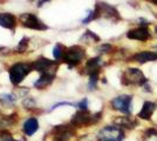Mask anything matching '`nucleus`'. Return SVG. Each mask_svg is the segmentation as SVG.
Listing matches in <instances>:
<instances>
[{
    "label": "nucleus",
    "instance_id": "nucleus-1",
    "mask_svg": "<svg viewBox=\"0 0 157 141\" xmlns=\"http://www.w3.org/2000/svg\"><path fill=\"white\" fill-rule=\"evenodd\" d=\"M31 71H32V64H25V62L14 64L10 69V78L12 84L19 85Z\"/></svg>",
    "mask_w": 157,
    "mask_h": 141
},
{
    "label": "nucleus",
    "instance_id": "nucleus-2",
    "mask_svg": "<svg viewBox=\"0 0 157 141\" xmlns=\"http://www.w3.org/2000/svg\"><path fill=\"white\" fill-rule=\"evenodd\" d=\"M100 120H101V113L90 114L88 111H78V113H75L74 116L72 118L71 123H72L73 126H75V127H80V126L96 123Z\"/></svg>",
    "mask_w": 157,
    "mask_h": 141
},
{
    "label": "nucleus",
    "instance_id": "nucleus-3",
    "mask_svg": "<svg viewBox=\"0 0 157 141\" xmlns=\"http://www.w3.org/2000/svg\"><path fill=\"white\" fill-rule=\"evenodd\" d=\"M98 141H122L124 133L117 126H105L98 132Z\"/></svg>",
    "mask_w": 157,
    "mask_h": 141
},
{
    "label": "nucleus",
    "instance_id": "nucleus-4",
    "mask_svg": "<svg viewBox=\"0 0 157 141\" xmlns=\"http://www.w3.org/2000/svg\"><path fill=\"white\" fill-rule=\"evenodd\" d=\"M122 82L124 85H134V86H141L147 82V79L138 68H128L122 75Z\"/></svg>",
    "mask_w": 157,
    "mask_h": 141
},
{
    "label": "nucleus",
    "instance_id": "nucleus-5",
    "mask_svg": "<svg viewBox=\"0 0 157 141\" xmlns=\"http://www.w3.org/2000/svg\"><path fill=\"white\" fill-rule=\"evenodd\" d=\"M83 58H85V49L81 48L80 46H73L68 49H66L62 60L68 64L69 68H72L75 65H78Z\"/></svg>",
    "mask_w": 157,
    "mask_h": 141
},
{
    "label": "nucleus",
    "instance_id": "nucleus-6",
    "mask_svg": "<svg viewBox=\"0 0 157 141\" xmlns=\"http://www.w3.org/2000/svg\"><path fill=\"white\" fill-rule=\"evenodd\" d=\"M131 101L132 96L131 95H118L111 100V106L114 109L120 111L124 114H130L131 113Z\"/></svg>",
    "mask_w": 157,
    "mask_h": 141
},
{
    "label": "nucleus",
    "instance_id": "nucleus-7",
    "mask_svg": "<svg viewBox=\"0 0 157 141\" xmlns=\"http://www.w3.org/2000/svg\"><path fill=\"white\" fill-rule=\"evenodd\" d=\"M94 13H95V19L96 18H107V19L120 18L116 8L108 5V4H105V2H98L95 10H94Z\"/></svg>",
    "mask_w": 157,
    "mask_h": 141
},
{
    "label": "nucleus",
    "instance_id": "nucleus-8",
    "mask_svg": "<svg viewBox=\"0 0 157 141\" xmlns=\"http://www.w3.org/2000/svg\"><path fill=\"white\" fill-rule=\"evenodd\" d=\"M20 20L22 22L24 26L27 28H32V29H36V31H44L47 29V26L41 20L38 19V17L35 14L32 13H25L20 17Z\"/></svg>",
    "mask_w": 157,
    "mask_h": 141
},
{
    "label": "nucleus",
    "instance_id": "nucleus-9",
    "mask_svg": "<svg viewBox=\"0 0 157 141\" xmlns=\"http://www.w3.org/2000/svg\"><path fill=\"white\" fill-rule=\"evenodd\" d=\"M58 68V62L51 61L45 58H40L36 61H34L32 64V69L38 71L40 73H45V72H56Z\"/></svg>",
    "mask_w": 157,
    "mask_h": 141
},
{
    "label": "nucleus",
    "instance_id": "nucleus-10",
    "mask_svg": "<svg viewBox=\"0 0 157 141\" xmlns=\"http://www.w3.org/2000/svg\"><path fill=\"white\" fill-rule=\"evenodd\" d=\"M127 37L131 39V40H138V41H147L149 38H150V32L147 27H137V28H134V29H130L128 33H127Z\"/></svg>",
    "mask_w": 157,
    "mask_h": 141
},
{
    "label": "nucleus",
    "instance_id": "nucleus-11",
    "mask_svg": "<svg viewBox=\"0 0 157 141\" xmlns=\"http://www.w3.org/2000/svg\"><path fill=\"white\" fill-rule=\"evenodd\" d=\"M134 61L140 62V64H144V62H149V61L157 60V52H151V51H142L136 53L132 58Z\"/></svg>",
    "mask_w": 157,
    "mask_h": 141
},
{
    "label": "nucleus",
    "instance_id": "nucleus-12",
    "mask_svg": "<svg viewBox=\"0 0 157 141\" xmlns=\"http://www.w3.org/2000/svg\"><path fill=\"white\" fill-rule=\"evenodd\" d=\"M156 109V105L151 101H145L142 106V109L141 112L138 113V118L140 119H143V120H150L151 115L154 114Z\"/></svg>",
    "mask_w": 157,
    "mask_h": 141
},
{
    "label": "nucleus",
    "instance_id": "nucleus-13",
    "mask_svg": "<svg viewBox=\"0 0 157 141\" xmlns=\"http://www.w3.org/2000/svg\"><path fill=\"white\" fill-rule=\"evenodd\" d=\"M55 78V72H45L41 73V76L39 78V80L34 82V86L36 88H45L47 87L49 84H52V81Z\"/></svg>",
    "mask_w": 157,
    "mask_h": 141
},
{
    "label": "nucleus",
    "instance_id": "nucleus-14",
    "mask_svg": "<svg viewBox=\"0 0 157 141\" xmlns=\"http://www.w3.org/2000/svg\"><path fill=\"white\" fill-rule=\"evenodd\" d=\"M102 65H103V62L101 60V58L96 57V58H93V59L87 61L85 71L88 73V75L92 73H98V71H100V68L102 67Z\"/></svg>",
    "mask_w": 157,
    "mask_h": 141
},
{
    "label": "nucleus",
    "instance_id": "nucleus-15",
    "mask_svg": "<svg viewBox=\"0 0 157 141\" xmlns=\"http://www.w3.org/2000/svg\"><path fill=\"white\" fill-rule=\"evenodd\" d=\"M38 128H39V122L35 118H29L24 123V132L28 136H32L38 131Z\"/></svg>",
    "mask_w": 157,
    "mask_h": 141
},
{
    "label": "nucleus",
    "instance_id": "nucleus-16",
    "mask_svg": "<svg viewBox=\"0 0 157 141\" xmlns=\"http://www.w3.org/2000/svg\"><path fill=\"white\" fill-rule=\"evenodd\" d=\"M0 26L13 29L15 27V18L10 13H0Z\"/></svg>",
    "mask_w": 157,
    "mask_h": 141
},
{
    "label": "nucleus",
    "instance_id": "nucleus-17",
    "mask_svg": "<svg viewBox=\"0 0 157 141\" xmlns=\"http://www.w3.org/2000/svg\"><path fill=\"white\" fill-rule=\"evenodd\" d=\"M114 122L117 125L118 127H124L129 128V129H132L137 125V121L134 120L132 118H129V116H118L114 120Z\"/></svg>",
    "mask_w": 157,
    "mask_h": 141
},
{
    "label": "nucleus",
    "instance_id": "nucleus-18",
    "mask_svg": "<svg viewBox=\"0 0 157 141\" xmlns=\"http://www.w3.org/2000/svg\"><path fill=\"white\" fill-rule=\"evenodd\" d=\"M65 52L66 49L63 48V46L58 44L56 46L54 47V49H53V55H54V58L56 60H62L63 59V55H65Z\"/></svg>",
    "mask_w": 157,
    "mask_h": 141
},
{
    "label": "nucleus",
    "instance_id": "nucleus-19",
    "mask_svg": "<svg viewBox=\"0 0 157 141\" xmlns=\"http://www.w3.org/2000/svg\"><path fill=\"white\" fill-rule=\"evenodd\" d=\"M145 141H157V129L156 128H149L144 133Z\"/></svg>",
    "mask_w": 157,
    "mask_h": 141
},
{
    "label": "nucleus",
    "instance_id": "nucleus-20",
    "mask_svg": "<svg viewBox=\"0 0 157 141\" xmlns=\"http://www.w3.org/2000/svg\"><path fill=\"white\" fill-rule=\"evenodd\" d=\"M98 81V73H92L89 74V82H88V86L90 89H94L96 87Z\"/></svg>",
    "mask_w": 157,
    "mask_h": 141
},
{
    "label": "nucleus",
    "instance_id": "nucleus-21",
    "mask_svg": "<svg viewBox=\"0 0 157 141\" xmlns=\"http://www.w3.org/2000/svg\"><path fill=\"white\" fill-rule=\"evenodd\" d=\"M82 40H87V41H98L100 38L95 33H93L92 31H87L85 33V35L82 37Z\"/></svg>",
    "mask_w": 157,
    "mask_h": 141
},
{
    "label": "nucleus",
    "instance_id": "nucleus-22",
    "mask_svg": "<svg viewBox=\"0 0 157 141\" xmlns=\"http://www.w3.org/2000/svg\"><path fill=\"white\" fill-rule=\"evenodd\" d=\"M0 100L2 101V102H5V104H13L14 101H15V96L11 93L2 94V95H0Z\"/></svg>",
    "mask_w": 157,
    "mask_h": 141
},
{
    "label": "nucleus",
    "instance_id": "nucleus-23",
    "mask_svg": "<svg viewBox=\"0 0 157 141\" xmlns=\"http://www.w3.org/2000/svg\"><path fill=\"white\" fill-rule=\"evenodd\" d=\"M27 46H28V38H24V39L19 42V45L17 47V51H18L19 53H22V52H25L27 49Z\"/></svg>",
    "mask_w": 157,
    "mask_h": 141
},
{
    "label": "nucleus",
    "instance_id": "nucleus-24",
    "mask_svg": "<svg viewBox=\"0 0 157 141\" xmlns=\"http://www.w3.org/2000/svg\"><path fill=\"white\" fill-rule=\"evenodd\" d=\"M0 141H15L13 139V136L10 134L8 132L4 131L1 134H0Z\"/></svg>",
    "mask_w": 157,
    "mask_h": 141
},
{
    "label": "nucleus",
    "instance_id": "nucleus-25",
    "mask_svg": "<svg viewBox=\"0 0 157 141\" xmlns=\"http://www.w3.org/2000/svg\"><path fill=\"white\" fill-rule=\"evenodd\" d=\"M78 111H88V99H82L78 104Z\"/></svg>",
    "mask_w": 157,
    "mask_h": 141
},
{
    "label": "nucleus",
    "instance_id": "nucleus-26",
    "mask_svg": "<svg viewBox=\"0 0 157 141\" xmlns=\"http://www.w3.org/2000/svg\"><path fill=\"white\" fill-rule=\"evenodd\" d=\"M78 141H98V136H94V135H83L81 136Z\"/></svg>",
    "mask_w": 157,
    "mask_h": 141
},
{
    "label": "nucleus",
    "instance_id": "nucleus-27",
    "mask_svg": "<svg viewBox=\"0 0 157 141\" xmlns=\"http://www.w3.org/2000/svg\"><path fill=\"white\" fill-rule=\"evenodd\" d=\"M111 46L110 45H107V44H105V45H101V46L98 48V51L100 52V53H108L109 51H110Z\"/></svg>",
    "mask_w": 157,
    "mask_h": 141
},
{
    "label": "nucleus",
    "instance_id": "nucleus-28",
    "mask_svg": "<svg viewBox=\"0 0 157 141\" xmlns=\"http://www.w3.org/2000/svg\"><path fill=\"white\" fill-rule=\"evenodd\" d=\"M95 19V13H94V11H90L89 13H88V15H87V18L86 19H83V24H88V22H90L92 20H94Z\"/></svg>",
    "mask_w": 157,
    "mask_h": 141
},
{
    "label": "nucleus",
    "instance_id": "nucleus-29",
    "mask_svg": "<svg viewBox=\"0 0 157 141\" xmlns=\"http://www.w3.org/2000/svg\"><path fill=\"white\" fill-rule=\"evenodd\" d=\"M34 105H35V102L33 99H26V100L24 101V106L26 108H32L34 107Z\"/></svg>",
    "mask_w": 157,
    "mask_h": 141
},
{
    "label": "nucleus",
    "instance_id": "nucleus-30",
    "mask_svg": "<svg viewBox=\"0 0 157 141\" xmlns=\"http://www.w3.org/2000/svg\"><path fill=\"white\" fill-rule=\"evenodd\" d=\"M60 106H73V104H71V102H59V104H56L55 106H53V108H51V109H55L56 107H60Z\"/></svg>",
    "mask_w": 157,
    "mask_h": 141
},
{
    "label": "nucleus",
    "instance_id": "nucleus-31",
    "mask_svg": "<svg viewBox=\"0 0 157 141\" xmlns=\"http://www.w3.org/2000/svg\"><path fill=\"white\" fill-rule=\"evenodd\" d=\"M47 1H49V0H38V1H36V6L41 7L45 2H47Z\"/></svg>",
    "mask_w": 157,
    "mask_h": 141
},
{
    "label": "nucleus",
    "instance_id": "nucleus-32",
    "mask_svg": "<svg viewBox=\"0 0 157 141\" xmlns=\"http://www.w3.org/2000/svg\"><path fill=\"white\" fill-rule=\"evenodd\" d=\"M148 1H150V2H152L154 5H156L157 6V0H148Z\"/></svg>",
    "mask_w": 157,
    "mask_h": 141
},
{
    "label": "nucleus",
    "instance_id": "nucleus-33",
    "mask_svg": "<svg viewBox=\"0 0 157 141\" xmlns=\"http://www.w3.org/2000/svg\"><path fill=\"white\" fill-rule=\"evenodd\" d=\"M155 32H156V33H157V27H156V28H155Z\"/></svg>",
    "mask_w": 157,
    "mask_h": 141
}]
</instances>
